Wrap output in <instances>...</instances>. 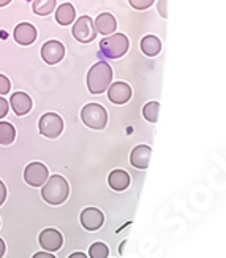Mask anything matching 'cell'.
I'll list each match as a JSON object with an SVG mask.
<instances>
[{"label": "cell", "mask_w": 226, "mask_h": 258, "mask_svg": "<svg viewBox=\"0 0 226 258\" xmlns=\"http://www.w3.org/2000/svg\"><path fill=\"white\" fill-rule=\"evenodd\" d=\"M97 33H101V35H111L112 32L117 29V21L111 13H101L97 16V19L94 21Z\"/></svg>", "instance_id": "cell-15"}, {"label": "cell", "mask_w": 226, "mask_h": 258, "mask_svg": "<svg viewBox=\"0 0 226 258\" xmlns=\"http://www.w3.org/2000/svg\"><path fill=\"white\" fill-rule=\"evenodd\" d=\"M10 2H11V0H0V8H2V7H7Z\"/></svg>", "instance_id": "cell-31"}, {"label": "cell", "mask_w": 226, "mask_h": 258, "mask_svg": "<svg viewBox=\"0 0 226 258\" xmlns=\"http://www.w3.org/2000/svg\"><path fill=\"white\" fill-rule=\"evenodd\" d=\"M5 200H7V187L2 181H0V206L5 203Z\"/></svg>", "instance_id": "cell-27"}, {"label": "cell", "mask_w": 226, "mask_h": 258, "mask_svg": "<svg viewBox=\"0 0 226 258\" xmlns=\"http://www.w3.org/2000/svg\"><path fill=\"white\" fill-rule=\"evenodd\" d=\"M108 182H109L111 188H114L116 192H122V190L128 188L130 176L127 171H123V170H114V171H111V174L108 177Z\"/></svg>", "instance_id": "cell-16"}, {"label": "cell", "mask_w": 226, "mask_h": 258, "mask_svg": "<svg viewBox=\"0 0 226 258\" xmlns=\"http://www.w3.org/2000/svg\"><path fill=\"white\" fill-rule=\"evenodd\" d=\"M68 258H87L83 252H74V253H71Z\"/></svg>", "instance_id": "cell-30"}, {"label": "cell", "mask_w": 226, "mask_h": 258, "mask_svg": "<svg viewBox=\"0 0 226 258\" xmlns=\"http://www.w3.org/2000/svg\"><path fill=\"white\" fill-rule=\"evenodd\" d=\"M112 81V69L108 62H97L90 67L87 73V87L90 94H103L106 89L111 86Z\"/></svg>", "instance_id": "cell-2"}, {"label": "cell", "mask_w": 226, "mask_h": 258, "mask_svg": "<svg viewBox=\"0 0 226 258\" xmlns=\"http://www.w3.org/2000/svg\"><path fill=\"white\" fill-rule=\"evenodd\" d=\"M131 95H133V91L127 83L117 81L108 87V98H109V102H112L114 105H125L127 102H130Z\"/></svg>", "instance_id": "cell-9"}, {"label": "cell", "mask_w": 226, "mask_h": 258, "mask_svg": "<svg viewBox=\"0 0 226 258\" xmlns=\"http://www.w3.org/2000/svg\"><path fill=\"white\" fill-rule=\"evenodd\" d=\"M13 37L21 46H29V44H32L37 40V29L35 26H32L30 22H21V24L16 26Z\"/></svg>", "instance_id": "cell-12"}, {"label": "cell", "mask_w": 226, "mask_h": 258, "mask_svg": "<svg viewBox=\"0 0 226 258\" xmlns=\"http://www.w3.org/2000/svg\"><path fill=\"white\" fill-rule=\"evenodd\" d=\"M38 130L43 137H46L49 140H55L60 137V133L63 130V120L59 114L55 113H46L40 117L38 122Z\"/></svg>", "instance_id": "cell-5"}, {"label": "cell", "mask_w": 226, "mask_h": 258, "mask_svg": "<svg viewBox=\"0 0 226 258\" xmlns=\"http://www.w3.org/2000/svg\"><path fill=\"white\" fill-rule=\"evenodd\" d=\"M158 111H160V103L158 102H149L142 108V116L145 120H149L150 124H155L158 120Z\"/></svg>", "instance_id": "cell-21"}, {"label": "cell", "mask_w": 226, "mask_h": 258, "mask_svg": "<svg viewBox=\"0 0 226 258\" xmlns=\"http://www.w3.org/2000/svg\"><path fill=\"white\" fill-rule=\"evenodd\" d=\"M168 0H158V4H157V10H158V13H160L162 18H168Z\"/></svg>", "instance_id": "cell-25"}, {"label": "cell", "mask_w": 226, "mask_h": 258, "mask_svg": "<svg viewBox=\"0 0 226 258\" xmlns=\"http://www.w3.org/2000/svg\"><path fill=\"white\" fill-rule=\"evenodd\" d=\"M55 4H57V0H33L32 10H33V13L38 16H48L54 13Z\"/></svg>", "instance_id": "cell-19"}, {"label": "cell", "mask_w": 226, "mask_h": 258, "mask_svg": "<svg viewBox=\"0 0 226 258\" xmlns=\"http://www.w3.org/2000/svg\"><path fill=\"white\" fill-rule=\"evenodd\" d=\"M76 18V11L71 4H62L55 10V21L59 22L60 26H70L73 24V21Z\"/></svg>", "instance_id": "cell-17"}, {"label": "cell", "mask_w": 226, "mask_h": 258, "mask_svg": "<svg viewBox=\"0 0 226 258\" xmlns=\"http://www.w3.org/2000/svg\"><path fill=\"white\" fill-rule=\"evenodd\" d=\"M155 0H128V4L134 10H147L154 5Z\"/></svg>", "instance_id": "cell-23"}, {"label": "cell", "mask_w": 226, "mask_h": 258, "mask_svg": "<svg viewBox=\"0 0 226 258\" xmlns=\"http://www.w3.org/2000/svg\"><path fill=\"white\" fill-rule=\"evenodd\" d=\"M105 216L103 212L97 208H86L81 212V225L87 231H97L98 228L103 227Z\"/></svg>", "instance_id": "cell-10"}, {"label": "cell", "mask_w": 226, "mask_h": 258, "mask_svg": "<svg viewBox=\"0 0 226 258\" xmlns=\"http://www.w3.org/2000/svg\"><path fill=\"white\" fill-rule=\"evenodd\" d=\"M32 258H55L54 255H51L49 252H38V253H35Z\"/></svg>", "instance_id": "cell-28"}, {"label": "cell", "mask_w": 226, "mask_h": 258, "mask_svg": "<svg viewBox=\"0 0 226 258\" xmlns=\"http://www.w3.org/2000/svg\"><path fill=\"white\" fill-rule=\"evenodd\" d=\"M8 109H10L8 102H7L4 97H0V119H4L8 114Z\"/></svg>", "instance_id": "cell-26"}, {"label": "cell", "mask_w": 226, "mask_h": 258, "mask_svg": "<svg viewBox=\"0 0 226 258\" xmlns=\"http://www.w3.org/2000/svg\"><path fill=\"white\" fill-rule=\"evenodd\" d=\"M10 105L13 108V111L18 116H26L29 111L32 109V98L26 92H16L11 95L10 98Z\"/></svg>", "instance_id": "cell-14"}, {"label": "cell", "mask_w": 226, "mask_h": 258, "mask_svg": "<svg viewBox=\"0 0 226 258\" xmlns=\"http://www.w3.org/2000/svg\"><path fill=\"white\" fill-rule=\"evenodd\" d=\"M65 57V46L59 40H49L41 46V59L48 65L59 63Z\"/></svg>", "instance_id": "cell-8"}, {"label": "cell", "mask_w": 226, "mask_h": 258, "mask_svg": "<svg viewBox=\"0 0 226 258\" xmlns=\"http://www.w3.org/2000/svg\"><path fill=\"white\" fill-rule=\"evenodd\" d=\"M89 255L90 258H106L109 255V249L103 242H94L89 247Z\"/></svg>", "instance_id": "cell-22"}, {"label": "cell", "mask_w": 226, "mask_h": 258, "mask_svg": "<svg viewBox=\"0 0 226 258\" xmlns=\"http://www.w3.org/2000/svg\"><path fill=\"white\" fill-rule=\"evenodd\" d=\"M130 48V40L123 33H114L106 37L100 43V51L106 59H120L123 57Z\"/></svg>", "instance_id": "cell-3"}, {"label": "cell", "mask_w": 226, "mask_h": 258, "mask_svg": "<svg viewBox=\"0 0 226 258\" xmlns=\"http://www.w3.org/2000/svg\"><path fill=\"white\" fill-rule=\"evenodd\" d=\"M81 119L92 130H103L108 124V111L98 103H89L81 109Z\"/></svg>", "instance_id": "cell-4"}, {"label": "cell", "mask_w": 226, "mask_h": 258, "mask_svg": "<svg viewBox=\"0 0 226 258\" xmlns=\"http://www.w3.org/2000/svg\"><path fill=\"white\" fill-rule=\"evenodd\" d=\"M150 155H152V149L149 146L145 144H139L136 146L131 154H130V163L138 168V170H145V168L149 166V162H150Z\"/></svg>", "instance_id": "cell-13"}, {"label": "cell", "mask_w": 226, "mask_h": 258, "mask_svg": "<svg viewBox=\"0 0 226 258\" xmlns=\"http://www.w3.org/2000/svg\"><path fill=\"white\" fill-rule=\"evenodd\" d=\"M16 138V130L10 122H0V144L10 146Z\"/></svg>", "instance_id": "cell-20"}, {"label": "cell", "mask_w": 226, "mask_h": 258, "mask_svg": "<svg viewBox=\"0 0 226 258\" xmlns=\"http://www.w3.org/2000/svg\"><path fill=\"white\" fill-rule=\"evenodd\" d=\"M73 37L79 43H92L97 38V29L90 16H81L73 26Z\"/></svg>", "instance_id": "cell-6"}, {"label": "cell", "mask_w": 226, "mask_h": 258, "mask_svg": "<svg viewBox=\"0 0 226 258\" xmlns=\"http://www.w3.org/2000/svg\"><path fill=\"white\" fill-rule=\"evenodd\" d=\"M70 195V185L66 182V179L60 174H54L46 179V182L43 184L41 197L49 205H62L66 201Z\"/></svg>", "instance_id": "cell-1"}, {"label": "cell", "mask_w": 226, "mask_h": 258, "mask_svg": "<svg viewBox=\"0 0 226 258\" xmlns=\"http://www.w3.org/2000/svg\"><path fill=\"white\" fill-rule=\"evenodd\" d=\"M10 89H11L10 80H8L5 75L0 73V95H7L10 92Z\"/></svg>", "instance_id": "cell-24"}, {"label": "cell", "mask_w": 226, "mask_h": 258, "mask_svg": "<svg viewBox=\"0 0 226 258\" xmlns=\"http://www.w3.org/2000/svg\"><path fill=\"white\" fill-rule=\"evenodd\" d=\"M48 177H49V171H48L46 165H43L41 162H32L24 170L26 182L32 187H41L44 182H46Z\"/></svg>", "instance_id": "cell-7"}, {"label": "cell", "mask_w": 226, "mask_h": 258, "mask_svg": "<svg viewBox=\"0 0 226 258\" xmlns=\"http://www.w3.org/2000/svg\"><path fill=\"white\" fill-rule=\"evenodd\" d=\"M141 51L149 55V57H155L162 51V41L157 35H145L141 40Z\"/></svg>", "instance_id": "cell-18"}, {"label": "cell", "mask_w": 226, "mask_h": 258, "mask_svg": "<svg viewBox=\"0 0 226 258\" xmlns=\"http://www.w3.org/2000/svg\"><path fill=\"white\" fill-rule=\"evenodd\" d=\"M5 252H7V245H5L4 239L0 238V258H2V256L5 255Z\"/></svg>", "instance_id": "cell-29"}, {"label": "cell", "mask_w": 226, "mask_h": 258, "mask_svg": "<svg viewBox=\"0 0 226 258\" xmlns=\"http://www.w3.org/2000/svg\"><path fill=\"white\" fill-rule=\"evenodd\" d=\"M40 245L44 249V250H48V252H55V250H59L62 247V244H63V238H62V234L57 231V230H54V228H46V230H43L40 233Z\"/></svg>", "instance_id": "cell-11"}]
</instances>
